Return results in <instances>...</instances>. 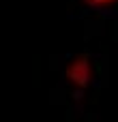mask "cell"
<instances>
[{
  "label": "cell",
  "instance_id": "2",
  "mask_svg": "<svg viewBox=\"0 0 118 122\" xmlns=\"http://www.w3.org/2000/svg\"><path fill=\"white\" fill-rule=\"evenodd\" d=\"M116 0H86V4H90V6H110Z\"/></svg>",
  "mask_w": 118,
  "mask_h": 122
},
{
  "label": "cell",
  "instance_id": "1",
  "mask_svg": "<svg viewBox=\"0 0 118 122\" xmlns=\"http://www.w3.org/2000/svg\"><path fill=\"white\" fill-rule=\"evenodd\" d=\"M67 77H69V81H73L75 86H86L88 79H90V62H88V58H86V56L75 58V60L69 64V69H67Z\"/></svg>",
  "mask_w": 118,
  "mask_h": 122
}]
</instances>
